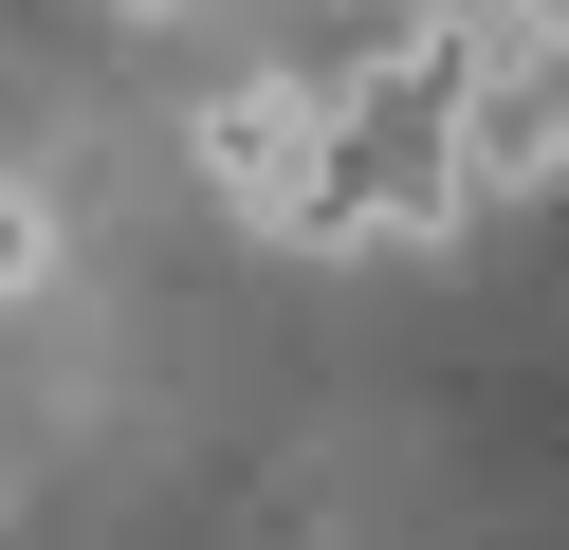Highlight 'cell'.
I'll list each match as a JSON object with an SVG mask.
<instances>
[{"label": "cell", "instance_id": "cell-3", "mask_svg": "<svg viewBox=\"0 0 569 550\" xmlns=\"http://www.w3.org/2000/svg\"><path fill=\"white\" fill-rule=\"evenodd\" d=\"M111 19H184V0H111Z\"/></svg>", "mask_w": 569, "mask_h": 550}, {"label": "cell", "instance_id": "cell-2", "mask_svg": "<svg viewBox=\"0 0 569 550\" xmlns=\"http://www.w3.org/2000/svg\"><path fill=\"white\" fill-rule=\"evenodd\" d=\"M38 276H56V183L0 166V293H38Z\"/></svg>", "mask_w": 569, "mask_h": 550}, {"label": "cell", "instance_id": "cell-1", "mask_svg": "<svg viewBox=\"0 0 569 550\" xmlns=\"http://www.w3.org/2000/svg\"><path fill=\"white\" fill-rule=\"evenodd\" d=\"M202 166H221L239 220L312 239V183H331V92H312V73H239V92L202 110Z\"/></svg>", "mask_w": 569, "mask_h": 550}]
</instances>
